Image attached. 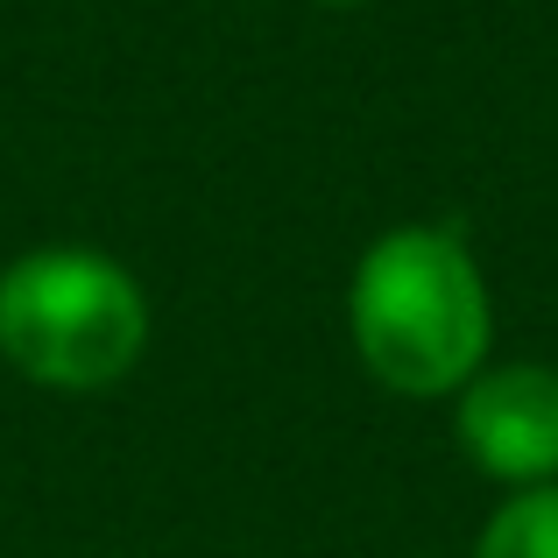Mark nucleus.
<instances>
[{
    "mask_svg": "<svg viewBox=\"0 0 558 558\" xmlns=\"http://www.w3.org/2000/svg\"><path fill=\"white\" fill-rule=\"evenodd\" d=\"M347 340L375 389L452 403L495 361V290L466 227L403 219L375 233L347 276Z\"/></svg>",
    "mask_w": 558,
    "mask_h": 558,
    "instance_id": "nucleus-1",
    "label": "nucleus"
},
{
    "mask_svg": "<svg viewBox=\"0 0 558 558\" xmlns=\"http://www.w3.org/2000/svg\"><path fill=\"white\" fill-rule=\"evenodd\" d=\"M149 290L121 255L50 241L0 262V361L50 396H107L149 354Z\"/></svg>",
    "mask_w": 558,
    "mask_h": 558,
    "instance_id": "nucleus-2",
    "label": "nucleus"
},
{
    "mask_svg": "<svg viewBox=\"0 0 558 558\" xmlns=\"http://www.w3.org/2000/svg\"><path fill=\"white\" fill-rule=\"evenodd\" d=\"M452 438L466 466L495 488L558 481V368L551 361H488L452 396Z\"/></svg>",
    "mask_w": 558,
    "mask_h": 558,
    "instance_id": "nucleus-3",
    "label": "nucleus"
},
{
    "mask_svg": "<svg viewBox=\"0 0 558 558\" xmlns=\"http://www.w3.org/2000/svg\"><path fill=\"white\" fill-rule=\"evenodd\" d=\"M466 558H558V481L545 488H509L474 531Z\"/></svg>",
    "mask_w": 558,
    "mask_h": 558,
    "instance_id": "nucleus-4",
    "label": "nucleus"
},
{
    "mask_svg": "<svg viewBox=\"0 0 558 558\" xmlns=\"http://www.w3.org/2000/svg\"><path fill=\"white\" fill-rule=\"evenodd\" d=\"M312 8H368V0H312Z\"/></svg>",
    "mask_w": 558,
    "mask_h": 558,
    "instance_id": "nucleus-5",
    "label": "nucleus"
}]
</instances>
